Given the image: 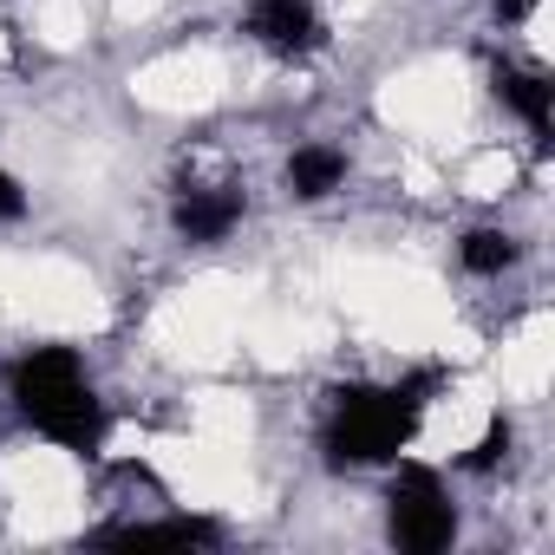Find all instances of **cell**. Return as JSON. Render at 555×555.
Returning a JSON list of instances; mask_svg holds the SVG:
<instances>
[{
    "instance_id": "obj_7",
    "label": "cell",
    "mask_w": 555,
    "mask_h": 555,
    "mask_svg": "<svg viewBox=\"0 0 555 555\" xmlns=\"http://www.w3.org/2000/svg\"><path fill=\"white\" fill-rule=\"evenodd\" d=\"M99 542H222V529L209 516H164V522H131V529H105Z\"/></svg>"
},
{
    "instance_id": "obj_1",
    "label": "cell",
    "mask_w": 555,
    "mask_h": 555,
    "mask_svg": "<svg viewBox=\"0 0 555 555\" xmlns=\"http://www.w3.org/2000/svg\"><path fill=\"white\" fill-rule=\"evenodd\" d=\"M8 386H14L21 412H27L53 444H66V451H99L105 412H99V399H92V386H86L73 347H34V353H21L14 373H8Z\"/></svg>"
},
{
    "instance_id": "obj_8",
    "label": "cell",
    "mask_w": 555,
    "mask_h": 555,
    "mask_svg": "<svg viewBox=\"0 0 555 555\" xmlns=\"http://www.w3.org/2000/svg\"><path fill=\"white\" fill-rule=\"evenodd\" d=\"M340 177H347V157H340V151H327V144H308V151H295V164H288L295 196H327Z\"/></svg>"
},
{
    "instance_id": "obj_9",
    "label": "cell",
    "mask_w": 555,
    "mask_h": 555,
    "mask_svg": "<svg viewBox=\"0 0 555 555\" xmlns=\"http://www.w3.org/2000/svg\"><path fill=\"white\" fill-rule=\"evenodd\" d=\"M457 261H464L470 274H503V268L516 261V242H509V235H496V229H470V235H464V248H457Z\"/></svg>"
},
{
    "instance_id": "obj_2",
    "label": "cell",
    "mask_w": 555,
    "mask_h": 555,
    "mask_svg": "<svg viewBox=\"0 0 555 555\" xmlns=\"http://www.w3.org/2000/svg\"><path fill=\"white\" fill-rule=\"evenodd\" d=\"M438 386V373L386 392V386H340L334 392V425H327V457L334 464H386L412 444L418 405Z\"/></svg>"
},
{
    "instance_id": "obj_6",
    "label": "cell",
    "mask_w": 555,
    "mask_h": 555,
    "mask_svg": "<svg viewBox=\"0 0 555 555\" xmlns=\"http://www.w3.org/2000/svg\"><path fill=\"white\" fill-rule=\"evenodd\" d=\"M496 92L529 118V131H535V138H548V112H555V86H548V79L516 73V66H496Z\"/></svg>"
},
{
    "instance_id": "obj_3",
    "label": "cell",
    "mask_w": 555,
    "mask_h": 555,
    "mask_svg": "<svg viewBox=\"0 0 555 555\" xmlns=\"http://www.w3.org/2000/svg\"><path fill=\"white\" fill-rule=\"evenodd\" d=\"M451 535H457V516H451V503L438 490V470L405 464L399 483H392V542L405 555H438Z\"/></svg>"
},
{
    "instance_id": "obj_11",
    "label": "cell",
    "mask_w": 555,
    "mask_h": 555,
    "mask_svg": "<svg viewBox=\"0 0 555 555\" xmlns=\"http://www.w3.org/2000/svg\"><path fill=\"white\" fill-rule=\"evenodd\" d=\"M14 216H27V196H21V183L0 170V222H14Z\"/></svg>"
},
{
    "instance_id": "obj_5",
    "label": "cell",
    "mask_w": 555,
    "mask_h": 555,
    "mask_svg": "<svg viewBox=\"0 0 555 555\" xmlns=\"http://www.w3.org/2000/svg\"><path fill=\"white\" fill-rule=\"evenodd\" d=\"M235 216H242V196H235V190H190V196L177 203V229H183L190 242H216V235H229Z\"/></svg>"
},
{
    "instance_id": "obj_4",
    "label": "cell",
    "mask_w": 555,
    "mask_h": 555,
    "mask_svg": "<svg viewBox=\"0 0 555 555\" xmlns=\"http://www.w3.org/2000/svg\"><path fill=\"white\" fill-rule=\"evenodd\" d=\"M248 34L261 47H274V53H314L327 40L314 0H255V8H248Z\"/></svg>"
},
{
    "instance_id": "obj_10",
    "label": "cell",
    "mask_w": 555,
    "mask_h": 555,
    "mask_svg": "<svg viewBox=\"0 0 555 555\" xmlns=\"http://www.w3.org/2000/svg\"><path fill=\"white\" fill-rule=\"evenodd\" d=\"M503 451H509V418H490V431H483V444L464 457L470 470H490V464H503Z\"/></svg>"
}]
</instances>
